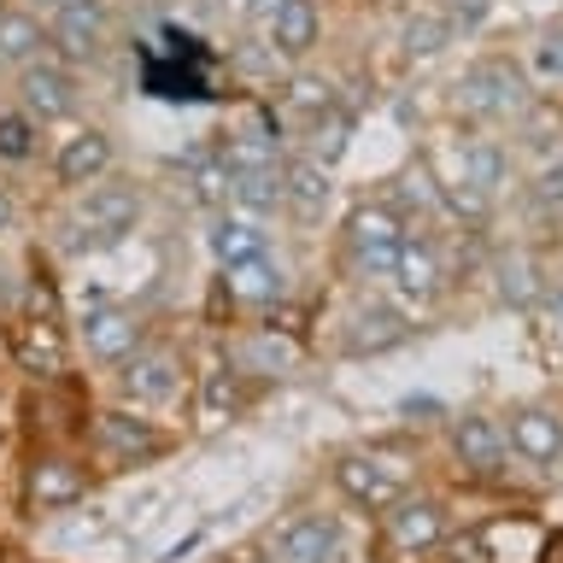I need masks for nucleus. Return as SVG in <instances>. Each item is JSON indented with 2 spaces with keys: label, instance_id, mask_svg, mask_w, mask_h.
I'll return each instance as SVG.
<instances>
[{
  "label": "nucleus",
  "instance_id": "f257e3e1",
  "mask_svg": "<svg viewBox=\"0 0 563 563\" xmlns=\"http://www.w3.org/2000/svg\"><path fill=\"white\" fill-rule=\"evenodd\" d=\"M82 446H88V464H100L106 475H123V470H147L158 457H170L176 434H165L147 411L100 405V411L82 417Z\"/></svg>",
  "mask_w": 563,
  "mask_h": 563
},
{
  "label": "nucleus",
  "instance_id": "7ed1b4c3",
  "mask_svg": "<svg viewBox=\"0 0 563 563\" xmlns=\"http://www.w3.org/2000/svg\"><path fill=\"white\" fill-rule=\"evenodd\" d=\"M457 100H464V112L482 118V123H510V118H528L534 82H528V70L517 59L487 53V59H475L464 77H457Z\"/></svg>",
  "mask_w": 563,
  "mask_h": 563
},
{
  "label": "nucleus",
  "instance_id": "6ab92c4d",
  "mask_svg": "<svg viewBox=\"0 0 563 563\" xmlns=\"http://www.w3.org/2000/svg\"><path fill=\"white\" fill-rule=\"evenodd\" d=\"M329 200H334V165H323V158H311V153H299L282 165V206H288L294 218L317 223L329 211Z\"/></svg>",
  "mask_w": 563,
  "mask_h": 563
},
{
  "label": "nucleus",
  "instance_id": "f8f14e48",
  "mask_svg": "<svg viewBox=\"0 0 563 563\" xmlns=\"http://www.w3.org/2000/svg\"><path fill=\"white\" fill-rule=\"evenodd\" d=\"M77 106H82L77 70L59 65L53 53L18 70V112H30L42 130H53V123H65V118H77Z\"/></svg>",
  "mask_w": 563,
  "mask_h": 563
},
{
  "label": "nucleus",
  "instance_id": "c756f323",
  "mask_svg": "<svg viewBox=\"0 0 563 563\" xmlns=\"http://www.w3.org/2000/svg\"><path fill=\"white\" fill-rule=\"evenodd\" d=\"M493 282H499V299L505 306H540L545 288H540V276H534V264H528L522 253H505L499 264H493Z\"/></svg>",
  "mask_w": 563,
  "mask_h": 563
},
{
  "label": "nucleus",
  "instance_id": "a19ab883",
  "mask_svg": "<svg viewBox=\"0 0 563 563\" xmlns=\"http://www.w3.org/2000/svg\"><path fill=\"white\" fill-rule=\"evenodd\" d=\"M246 563H271V558H246Z\"/></svg>",
  "mask_w": 563,
  "mask_h": 563
},
{
  "label": "nucleus",
  "instance_id": "bb28decb",
  "mask_svg": "<svg viewBox=\"0 0 563 563\" xmlns=\"http://www.w3.org/2000/svg\"><path fill=\"white\" fill-rule=\"evenodd\" d=\"M452 42H457V30H452L446 7H422V12L405 18V30H399L405 59H434V53H446Z\"/></svg>",
  "mask_w": 563,
  "mask_h": 563
},
{
  "label": "nucleus",
  "instance_id": "2f4dec72",
  "mask_svg": "<svg viewBox=\"0 0 563 563\" xmlns=\"http://www.w3.org/2000/svg\"><path fill=\"white\" fill-rule=\"evenodd\" d=\"M188 188H194V206H229V165L223 153H200L188 165Z\"/></svg>",
  "mask_w": 563,
  "mask_h": 563
},
{
  "label": "nucleus",
  "instance_id": "39448f33",
  "mask_svg": "<svg viewBox=\"0 0 563 563\" xmlns=\"http://www.w3.org/2000/svg\"><path fill=\"white\" fill-rule=\"evenodd\" d=\"M7 352H12V364L24 369L30 382H65L70 358H77V341H70L65 317L18 311L12 329H7Z\"/></svg>",
  "mask_w": 563,
  "mask_h": 563
},
{
  "label": "nucleus",
  "instance_id": "7c9ffc66",
  "mask_svg": "<svg viewBox=\"0 0 563 563\" xmlns=\"http://www.w3.org/2000/svg\"><path fill=\"white\" fill-rule=\"evenodd\" d=\"M306 130H311V158H323V165H341L346 135H352V112H346V106H329V112H317Z\"/></svg>",
  "mask_w": 563,
  "mask_h": 563
},
{
  "label": "nucleus",
  "instance_id": "473e14b6",
  "mask_svg": "<svg viewBox=\"0 0 563 563\" xmlns=\"http://www.w3.org/2000/svg\"><path fill=\"white\" fill-rule=\"evenodd\" d=\"M528 82H545V88H563V24L545 30L534 47H528Z\"/></svg>",
  "mask_w": 563,
  "mask_h": 563
},
{
  "label": "nucleus",
  "instance_id": "20e7f679",
  "mask_svg": "<svg viewBox=\"0 0 563 563\" xmlns=\"http://www.w3.org/2000/svg\"><path fill=\"white\" fill-rule=\"evenodd\" d=\"M183 387H188L183 352L165 346V341H147L141 352H130V358L118 364L112 394H118V405H130V411H158V405L183 399Z\"/></svg>",
  "mask_w": 563,
  "mask_h": 563
},
{
  "label": "nucleus",
  "instance_id": "2eb2a0df",
  "mask_svg": "<svg viewBox=\"0 0 563 563\" xmlns=\"http://www.w3.org/2000/svg\"><path fill=\"white\" fill-rule=\"evenodd\" d=\"M341 552V522L329 510H299L271 534V563H334Z\"/></svg>",
  "mask_w": 563,
  "mask_h": 563
},
{
  "label": "nucleus",
  "instance_id": "a211bd4d",
  "mask_svg": "<svg viewBox=\"0 0 563 563\" xmlns=\"http://www.w3.org/2000/svg\"><path fill=\"white\" fill-rule=\"evenodd\" d=\"M411 317H399L394 306H358L346 317V334H341V352L346 358H376V352H394L411 341Z\"/></svg>",
  "mask_w": 563,
  "mask_h": 563
},
{
  "label": "nucleus",
  "instance_id": "4468645a",
  "mask_svg": "<svg viewBox=\"0 0 563 563\" xmlns=\"http://www.w3.org/2000/svg\"><path fill=\"white\" fill-rule=\"evenodd\" d=\"M112 165H118V141L106 130H77L53 147V183L70 188V194L95 188L100 176H112Z\"/></svg>",
  "mask_w": 563,
  "mask_h": 563
},
{
  "label": "nucleus",
  "instance_id": "6e6552de",
  "mask_svg": "<svg viewBox=\"0 0 563 563\" xmlns=\"http://www.w3.org/2000/svg\"><path fill=\"white\" fill-rule=\"evenodd\" d=\"M334 487L364 510H387L394 499L411 493V464L394 452H382V446H358V452L334 457Z\"/></svg>",
  "mask_w": 563,
  "mask_h": 563
},
{
  "label": "nucleus",
  "instance_id": "9d476101",
  "mask_svg": "<svg viewBox=\"0 0 563 563\" xmlns=\"http://www.w3.org/2000/svg\"><path fill=\"white\" fill-rule=\"evenodd\" d=\"M47 47L53 59L70 65V70H88L112 53V12L106 0H70L65 12L47 18Z\"/></svg>",
  "mask_w": 563,
  "mask_h": 563
},
{
  "label": "nucleus",
  "instance_id": "f704fd0d",
  "mask_svg": "<svg viewBox=\"0 0 563 563\" xmlns=\"http://www.w3.org/2000/svg\"><path fill=\"white\" fill-rule=\"evenodd\" d=\"M288 106H294V112L311 123L317 112H329V106H334V95H329V82H317V77H299V82L288 88Z\"/></svg>",
  "mask_w": 563,
  "mask_h": 563
},
{
  "label": "nucleus",
  "instance_id": "4c0bfd02",
  "mask_svg": "<svg viewBox=\"0 0 563 563\" xmlns=\"http://www.w3.org/2000/svg\"><path fill=\"white\" fill-rule=\"evenodd\" d=\"M18 7H24V12H35V18H53V12H65L70 0H18Z\"/></svg>",
  "mask_w": 563,
  "mask_h": 563
},
{
  "label": "nucleus",
  "instance_id": "412c9836",
  "mask_svg": "<svg viewBox=\"0 0 563 563\" xmlns=\"http://www.w3.org/2000/svg\"><path fill=\"white\" fill-rule=\"evenodd\" d=\"M241 411V369L235 364H211L206 376H194V417L200 429H223Z\"/></svg>",
  "mask_w": 563,
  "mask_h": 563
},
{
  "label": "nucleus",
  "instance_id": "ddd939ff",
  "mask_svg": "<svg viewBox=\"0 0 563 563\" xmlns=\"http://www.w3.org/2000/svg\"><path fill=\"white\" fill-rule=\"evenodd\" d=\"M452 457H457V470L475 475V482H493V475H505L510 464V440H505V422L499 417H487V411H464V417H452Z\"/></svg>",
  "mask_w": 563,
  "mask_h": 563
},
{
  "label": "nucleus",
  "instance_id": "1a4fd4ad",
  "mask_svg": "<svg viewBox=\"0 0 563 563\" xmlns=\"http://www.w3.org/2000/svg\"><path fill=\"white\" fill-rule=\"evenodd\" d=\"M147 341H153L147 317H141L135 306H123V299H100V306H88L82 323H77V352L88 364H106V369H118L130 352H141Z\"/></svg>",
  "mask_w": 563,
  "mask_h": 563
},
{
  "label": "nucleus",
  "instance_id": "e433bc0d",
  "mask_svg": "<svg viewBox=\"0 0 563 563\" xmlns=\"http://www.w3.org/2000/svg\"><path fill=\"white\" fill-rule=\"evenodd\" d=\"M534 188H540V200H545V206H563V153L540 170V183H534Z\"/></svg>",
  "mask_w": 563,
  "mask_h": 563
},
{
  "label": "nucleus",
  "instance_id": "0eeeda50",
  "mask_svg": "<svg viewBox=\"0 0 563 563\" xmlns=\"http://www.w3.org/2000/svg\"><path fill=\"white\" fill-rule=\"evenodd\" d=\"M341 235H346V258H352V271H358V276H394L399 241L411 235V229H405L394 200H364V206L346 211Z\"/></svg>",
  "mask_w": 563,
  "mask_h": 563
},
{
  "label": "nucleus",
  "instance_id": "f03ea898",
  "mask_svg": "<svg viewBox=\"0 0 563 563\" xmlns=\"http://www.w3.org/2000/svg\"><path fill=\"white\" fill-rule=\"evenodd\" d=\"M135 223H141V188L123 183V176H100V183L82 188L77 206H70L59 253H95V246H112V241L130 235Z\"/></svg>",
  "mask_w": 563,
  "mask_h": 563
},
{
  "label": "nucleus",
  "instance_id": "ea45409f",
  "mask_svg": "<svg viewBox=\"0 0 563 563\" xmlns=\"http://www.w3.org/2000/svg\"><path fill=\"white\" fill-rule=\"evenodd\" d=\"M218 7H246V0H218Z\"/></svg>",
  "mask_w": 563,
  "mask_h": 563
},
{
  "label": "nucleus",
  "instance_id": "393cba45",
  "mask_svg": "<svg viewBox=\"0 0 563 563\" xmlns=\"http://www.w3.org/2000/svg\"><path fill=\"white\" fill-rule=\"evenodd\" d=\"M264 30H271V47L282 53V59H299V53L317 47V30H323V18H317L311 0H288V7H282Z\"/></svg>",
  "mask_w": 563,
  "mask_h": 563
},
{
  "label": "nucleus",
  "instance_id": "c9c22d12",
  "mask_svg": "<svg viewBox=\"0 0 563 563\" xmlns=\"http://www.w3.org/2000/svg\"><path fill=\"white\" fill-rule=\"evenodd\" d=\"M446 18H452V30L464 35V30H475V24L487 18V0H452V7H446Z\"/></svg>",
  "mask_w": 563,
  "mask_h": 563
},
{
  "label": "nucleus",
  "instance_id": "423d86ee",
  "mask_svg": "<svg viewBox=\"0 0 563 563\" xmlns=\"http://www.w3.org/2000/svg\"><path fill=\"white\" fill-rule=\"evenodd\" d=\"M95 487V464L82 452H65V446H47L30 457L24 470V510L30 517H53V510H70L88 499Z\"/></svg>",
  "mask_w": 563,
  "mask_h": 563
},
{
  "label": "nucleus",
  "instance_id": "4be33fe9",
  "mask_svg": "<svg viewBox=\"0 0 563 563\" xmlns=\"http://www.w3.org/2000/svg\"><path fill=\"white\" fill-rule=\"evenodd\" d=\"M258 253H271V229H264V218H246V211L229 206L218 223H211V258L223 264H241V258H258Z\"/></svg>",
  "mask_w": 563,
  "mask_h": 563
},
{
  "label": "nucleus",
  "instance_id": "9b49d317",
  "mask_svg": "<svg viewBox=\"0 0 563 563\" xmlns=\"http://www.w3.org/2000/svg\"><path fill=\"white\" fill-rule=\"evenodd\" d=\"M382 517V540L394 545V552L405 558H422V552H440V540L452 534V510L446 499H434V493H405V499H394L387 510H376Z\"/></svg>",
  "mask_w": 563,
  "mask_h": 563
},
{
  "label": "nucleus",
  "instance_id": "58836bf2",
  "mask_svg": "<svg viewBox=\"0 0 563 563\" xmlns=\"http://www.w3.org/2000/svg\"><path fill=\"white\" fill-rule=\"evenodd\" d=\"M18 223V200H12V188H0V235Z\"/></svg>",
  "mask_w": 563,
  "mask_h": 563
},
{
  "label": "nucleus",
  "instance_id": "b1692460",
  "mask_svg": "<svg viewBox=\"0 0 563 563\" xmlns=\"http://www.w3.org/2000/svg\"><path fill=\"white\" fill-rule=\"evenodd\" d=\"M294 358H299V352H294V341H282V329H253L235 352H229V364H235L241 376H253V382L282 376Z\"/></svg>",
  "mask_w": 563,
  "mask_h": 563
},
{
  "label": "nucleus",
  "instance_id": "dca6fc26",
  "mask_svg": "<svg viewBox=\"0 0 563 563\" xmlns=\"http://www.w3.org/2000/svg\"><path fill=\"white\" fill-rule=\"evenodd\" d=\"M505 440H510V457H528V464H558L563 457V411L552 405H517L505 417Z\"/></svg>",
  "mask_w": 563,
  "mask_h": 563
},
{
  "label": "nucleus",
  "instance_id": "72a5a7b5",
  "mask_svg": "<svg viewBox=\"0 0 563 563\" xmlns=\"http://www.w3.org/2000/svg\"><path fill=\"white\" fill-rule=\"evenodd\" d=\"M218 153L229 170H276V147L264 135H229Z\"/></svg>",
  "mask_w": 563,
  "mask_h": 563
},
{
  "label": "nucleus",
  "instance_id": "f3484780",
  "mask_svg": "<svg viewBox=\"0 0 563 563\" xmlns=\"http://www.w3.org/2000/svg\"><path fill=\"white\" fill-rule=\"evenodd\" d=\"M223 299H229V306H241V311H271V306L288 299V271H282L271 253L241 258V264H229V271H223Z\"/></svg>",
  "mask_w": 563,
  "mask_h": 563
},
{
  "label": "nucleus",
  "instance_id": "5701e85b",
  "mask_svg": "<svg viewBox=\"0 0 563 563\" xmlns=\"http://www.w3.org/2000/svg\"><path fill=\"white\" fill-rule=\"evenodd\" d=\"M47 18H35L24 7H7L0 12V65L7 70H24L35 59H47Z\"/></svg>",
  "mask_w": 563,
  "mask_h": 563
},
{
  "label": "nucleus",
  "instance_id": "a878e982",
  "mask_svg": "<svg viewBox=\"0 0 563 563\" xmlns=\"http://www.w3.org/2000/svg\"><path fill=\"white\" fill-rule=\"evenodd\" d=\"M505 183H510V158H505L499 141H470V147H464V183H457V188L482 194V200L493 206L505 194Z\"/></svg>",
  "mask_w": 563,
  "mask_h": 563
},
{
  "label": "nucleus",
  "instance_id": "aec40b11",
  "mask_svg": "<svg viewBox=\"0 0 563 563\" xmlns=\"http://www.w3.org/2000/svg\"><path fill=\"white\" fill-rule=\"evenodd\" d=\"M394 282H399V294H411V299H440L446 294V264H440V246L429 235H405L399 241V258H394Z\"/></svg>",
  "mask_w": 563,
  "mask_h": 563
},
{
  "label": "nucleus",
  "instance_id": "c85d7f7f",
  "mask_svg": "<svg viewBox=\"0 0 563 563\" xmlns=\"http://www.w3.org/2000/svg\"><path fill=\"white\" fill-rule=\"evenodd\" d=\"M35 153H42V123L30 112H18V106H7L0 112V165H30Z\"/></svg>",
  "mask_w": 563,
  "mask_h": 563
},
{
  "label": "nucleus",
  "instance_id": "cd10ccee",
  "mask_svg": "<svg viewBox=\"0 0 563 563\" xmlns=\"http://www.w3.org/2000/svg\"><path fill=\"white\" fill-rule=\"evenodd\" d=\"M229 206L246 211V218L282 211V165L276 170H229Z\"/></svg>",
  "mask_w": 563,
  "mask_h": 563
}]
</instances>
